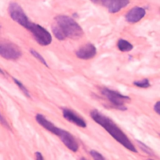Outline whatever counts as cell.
Wrapping results in <instances>:
<instances>
[{"mask_svg":"<svg viewBox=\"0 0 160 160\" xmlns=\"http://www.w3.org/2000/svg\"><path fill=\"white\" fill-rule=\"evenodd\" d=\"M146 14V10L141 6H136L131 8L125 14V19L129 23L134 24L142 19Z\"/></svg>","mask_w":160,"mask_h":160,"instance_id":"8","label":"cell"},{"mask_svg":"<svg viewBox=\"0 0 160 160\" xmlns=\"http://www.w3.org/2000/svg\"><path fill=\"white\" fill-rule=\"evenodd\" d=\"M154 111L160 116V101H157L154 105Z\"/></svg>","mask_w":160,"mask_h":160,"instance_id":"21","label":"cell"},{"mask_svg":"<svg viewBox=\"0 0 160 160\" xmlns=\"http://www.w3.org/2000/svg\"><path fill=\"white\" fill-rule=\"evenodd\" d=\"M137 143L138 144V146H139V148H141V149L144 152H145L146 154H148L149 156H154V152L152 151V150L149 148L146 144H145L144 143H143L141 141H139L138 140H137Z\"/></svg>","mask_w":160,"mask_h":160,"instance_id":"17","label":"cell"},{"mask_svg":"<svg viewBox=\"0 0 160 160\" xmlns=\"http://www.w3.org/2000/svg\"><path fill=\"white\" fill-rule=\"evenodd\" d=\"M0 123L6 128L7 129H10V126L8 122V121H6V119H5V118L2 116V114L0 112Z\"/></svg>","mask_w":160,"mask_h":160,"instance_id":"20","label":"cell"},{"mask_svg":"<svg viewBox=\"0 0 160 160\" xmlns=\"http://www.w3.org/2000/svg\"><path fill=\"white\" fill-rule=\"evenodd\" d=\"M101 93L112 105L121 110H125L126 109L124 105L131 99L128 96L123 95L116 91L106 88L102 89Z\"/></svg>","mask_w":160,"mask_h":160,"instance_id":"5","label":"cell"},{"mask_svg":"<svg viewBox=\"0 0 160 160\" xmlns=\"http://www.w3.org/2000/svg\"><path fill=\"white\" fill-rule=\"evenodd\" d=\"M12 79H13L14 82H15V84L19 88V89L21 90V91L25 94V96L28 97V98H29L30 97L29 92L28 90V89L24 86V84L21 81H19L18 79H16L14 78H12Z\"/></svg>","mask_w":160,"mask_h":160,"instance_id":"18","label":"cell"},{"mask_svg":"<svg viewBox=\"0 0 160 160\" xmlns=\"http://www.w3.org/2000/svg\"><path fill=\"white\" fill-rule=\"evenodd\" d=\"M159 136H160V133H159Z\"/></svg>","mask_w":160,"mask_h":160,"instance_id":"25","label":"cell"},{"mask_svg":"<svg viewBox=\"0 0 160 160\" xmlns=\"http://www.w3.org/2000/svg\"><path fill=\"white\" fill-rule=\"evenodd\" d=\"M62 116L68 121L76 124L81 128H86V122L85 121L69 109H62Z\"/></svg>","mask_w":160,"mask_h":160,"instance_id":"11","label":"cell"},{"mask_svg":"<svg viewBox=\"0 0 160 160\" xmlns=\"http://www.w3.org/2000/svg\"><path fill=\"white\" fill-rule=\"evenodd\" d=\"M91 118L97 124L102 127L116 141L130 151L138 152L136 147L126 134L109 118L96 109L90 112Z\"/></svg>","mask_w":160,"mask_h":160,"instance_id":"1","label":"cell"},{"mask_svg":"<svg viewBox=\"0 0 160 160\" xmlns=\"http://www.w3.org/2000/svg\"><path fill=\"white\" fill-rule=\"evenodd\" d=\"M0 31H1V26H0Z\"/></svg>","mask_w":160,"mask_h":160,"instance_id":"24","label":"cell"},{"mask_svg":"<svg viewBox=\"0 0 160 160\" xmlns=\"http://www.w3.org/2000/svg\"><path fill=\"white\" fill-rule=\"evenodd\" d=\"M30 52L36 59H38L39 62H41L43 65H44L46 67H48V64L46 61L45 60V59L38 51H36V50H34L33 49H30Z\"/></svg>","mask_w":160,"mask_h":160,"instance_id":"16","label":"cell"},{"mask_svg":"<svg viewBox=\"0 0 160 160\" xmlns=\"http://www.w3.org/2000/svg\"><path fill=\"white\" fill-rule=\"evenodd\" d=\"M26 29L32 34L34 39L39 45L46 46L51 43V34L42 26L31 22Z\"/></svg>","mask_w":160,"mask_h":160,"instance_id":"3","label":"cell"},{"mask_svg":"<svg viewBox=\"0 0 160 160\" xmlns=\"http://www.w3.org/2000/svg\"><path fill=\"white\" fill-rule=\"evenodd\" d=\"M8 11L11 18L20 26L27 29L31 21L23 10L17 2H11L8 8Z\"/></svg>","mask_w":160,"mask_h":160,"instance_id":"4","label":"cell"},{"mask_svg":"<svg viewBox=\"0 0 160 160\" xmlns=\"http://www.w3.org/2000/svg\"><path fill=\"white\" fill-rule=\"evenodd\" d=\"M76 56L77 58L83 60H88L93 58L97 54V49L92 43H87L76 50Z\"/></svg>","mask_w":160,"mask_h":160,"instance_id":"10","label":"cell"},{"mask_svg":"<svg viewBox=\"0 0 160 160\" xmlns=\"http://www.w3.org/2000/svg\"><path fill=\"white\" fill-rule=\"evenodd\" d=\"M0 56L7 60L15 61L22 56L20 48L10 42H0Z\"/></svg>","mask_w":160,"mask_h":160,"instance_id":"6","label":"cell"},{"mask_svg":"<svg viewBox=\"0 0 160 160\" xmlns=\"http://www.w3.org/2000/svg\"><path fill=\"white\" fill-rule=\"evenodd\" d=\"M58 136L65 146L72 152H77L79 149V144L74 136L65 129L59 128L56 135Z\"/></svg>","mask_w":160,"mask_h":160,"instance_id":"7","label":"cell"},{"mask_svg":"<svg viewBox=\"0 0 160 160\" xmlns=\"http://www.w3.org/2000/svg\"><path fill=\"white\" fill-rule=\"evenodd\" d=\"M34 155H35V157H36V159H38V160H42V159H44V157H43L42 154L40 152H38V151L36 152Z\"/></svg>","mask_w":160,"mask_h":160,"instance_id":"22","label":"cell"},{"mask_svg":"<svg viewBox=\"0 0 160 160\" xmlns=\"http://www.w3.org/2000/svg\"><path fill=\"white\" fill-rule=\"evenodd\" d=\"M89 154L91 156V157L96 160H104L105 159V158L99 152L95 151V150H91L89 151Z\"/></svg>","mask_w":160,"mask_h":160,"instance_id":"19","label":"cell"},{"mask_svg":"<svg viewBox=\"0 0 160 160\" xmlns=\"http://www.w3.org/2000/svg\"><path fill=\"white\" fill-rule=\"evenodd\" d=\"M36 121L44 129L51 132V133L57 135L59 128L56 126L52 122L49 121L44 115L41 114H37L35 116Z\"/></svg>","mask_w":160,"mask_h":160,"instance_id":"12","label":"cell"},{"mask_svg":"<svg viewBox=\"0 0 160 160\" xmlns=\"http://www.w3.org/2000/svg\"><path fill=\"white\" fill-rule=\"evenodd\" d=\"M52 31L56 39H58L59 41H63L66 39V36L61 30V29L59 28V26L54 22L52 25Z\"/></svg>","mask_w":160,"mask_h":160,"instance_id":"14","label":"cell"},{"mask_svg":"<svg viewBox=\"0 0 160 160\" xmlns=\"http://www.w3.org/2000/svg\"><path fill=\"white\" fill-rule=\"evenodd\" d=\"M92 2L94 3V4H101L102 2V0H90Z\"/></svg>","mask_w":160,"mask_h":160,"instance_id":"23","label":"cell"},{"mask_svg":"<svg viewBox=\"0 0 160 160\" xmlns=\"http://www.w3.org/2000/svg\"><path fill=\"white\" fill-rule=\"evenodd\" d=\"M54 21L66 38L77 39L81 38L84 34L83 29L81 26L70 16L58 15L54 18Z\"/></svg>","mask_w":160,"mask_h":160,"instance_id":"2","label":"cell"},{"mask_svg":"<svg viewBox=\"0 0 160 160\" xmlns=\"http://www.w3.org/2000/svg\"><path fill=\"white\" fill-rule=\"evenodd\" d=\"M133 84L137 87L141 88H147L151 86L150 82L148 79L144 78L141 80H137L133 82Z\"/></svg>","mask_w":160,"mask_h":160,"instance_id":"15","label":"cell"},{"mask_svg":"<svg viewBox=\"0 0 160 160\" xmlns=\"http://www.w3.org/2000/svg\"><path fill=\"white\" fill-rule=\"evenodd\" d=\"M117 47L121 52H129L133 49V45L128 41L120 38L117 42Z\"/></svg>","mask_w":160,"mask_h":160,"instance_id":"13","label":"cell"},{"mask_svg":"<svg viewBox=\"0 0 160 160\" xmlns=\"http://www.w3.org/2000/svg\"><path fill=\"white\" fill-rule=\"evenodd\" d=\"M130 0H102L101 4L111 14L118 13L127 7Z\"/></svg>","mask_w":160,"mask_h":160,"instance_id":"9","label":"cell"}]
</instances>
